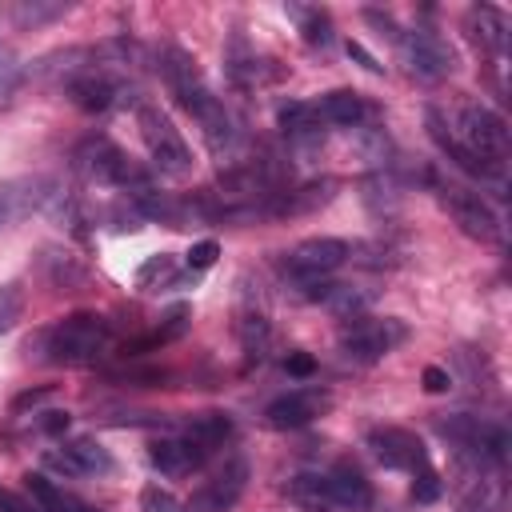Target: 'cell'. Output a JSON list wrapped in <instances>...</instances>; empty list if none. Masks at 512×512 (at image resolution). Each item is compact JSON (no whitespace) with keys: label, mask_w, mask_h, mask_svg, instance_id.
<instances>
[{"label":"cell","mask_w":512,"mask_h":512,"mask_svg":"<svg viewBox=\"0 0 512 512\" xmlns=\"http://www.w3.org/2000/svg\"><path fill=\"white\" fill-rule=\"evenodd\" d=\"M160 72L168 80V92L180 100V108L200 124V136L208 144V152L224 164V160H236L240 152V132H236V120L228 116L224 100L204 84L196 60L180 48H164L160 52Z\"/></svg>","instance_id":"cell-1"},{"label":"cell","mask_w":512,"mask_h":512,"mask_svg":"<svg viewBox=\"0 0 512 512\" xmlns=\"http://www.w3.org/2000/svg\"><path fill=\"white\" fill-rule=\"evenodd\" d=\"M452 140L460 148H468L476 160L504 168V152H508V128L504 120L484 104V100H456V108L444 116Z\"/></svg>","instance_id":"cell-2"},{"label":"cell","mask_w":512,"mask_h":512,"mask_svg":"<svg viewBox=\"0 0 512 512\" xmlns=\"http://www.w3.org/2000/svg\"><path fill=\"white\" fill-rule=\"evenodd\" d=\"M44 360L48 364H64V368H80V364H92L104 348H108V320L96 316V312H72L64 316L60 324H52L44 336Z\"/></svg>","instance_id":"cell-3"},{"label":"cell","mask_w":512,"mask_h":512,"mask_svg":"<svg viewBox=\"0 0 512 512\" xmlns=\"http://www.w3.org/2000/svg\"><path fill=\"white\" fill-rule=\"evenodd\" d=\"M136 124H140V136H144V144H148L152 164H156L164 176H184V172L192 168V152H188L180 128L168 120L164 108L140 104V108H136Z\"/></svg>","instance_id":"cell-4"},{"label":"cell","mask_w":512,"mask_h":512,"mask_svg":"<svg viewBox=\"0 0 512 512\" xmlns=\"http://www.w3.org/2000/svg\"><path fill=\"white\" fill-rule=\"evenodd\" d=\"M408 340V324L396 316H352L340 332V352L356 364H372Z\"/></svg>","instance_id":"cell-5"},{"label":"cell","mask_w":512,"mask_h":512,"mask_svg":"<svg viewBox=\"0 0 512 512\" xmlns=\"http://www.w3.org/2000/svg\"><path fill=\"white\" fill-rule=\"evenodd\" d=\"M436 192H440V204L448 208V216L460 224L464 236H472L480 244H496L500 240V216L492 212V204L480 192H472L464 184H452V180L436 184Z\"/></svg>","instance_id":"cell-6"},{"label":"cell","mask_w":512,"mask_h":512,"mask_svg":"<svg viewBox=\"0 0 512 512\" xmlns=\"http://www.w3.org/2000/svg\"><path fill=\"white\" fill-rule=\"evenodd\" d=\"M436 428L456 444V452H468L476 460H488V464H504V452H508V432L496 424V420H484V416H448V420H436Z\"/></svg>","instance_id":"cell-7"},{"label":"cell","mask_w":512,"mask_h":512,"mask_svg":"<svg viewBox=\"0 0 512 512\" xmlns=\"http://www.w3.org/2000/svg\"><path fill=\"white\" fill-rule=\"evenodd\" d=\"M396 48H400V60H404L408 76H416V80H424V84H436V80H444V76L456 68L452 48H448L436 32H428V28L400 32V36H396Z\"/></svg>","instance_id":"cell-8"},{"label":"cell","mask_w":512,"mask_h":512,"mask_svg":"<svg viewBox=\"0 0 512 512\" xmlns=\"http://www.w3.org/2000/svg\"><path fill=\"white\" fill-rule=\"evenodd\" d=\"M348 244L344 240H336V236H312V240H300L292 252H288V260H284V272L296 280V284H304V288H316L320 280H328L344 260H348Z\"/></svg>","instance_id":"cell-9"},{"label":"cell","mask_w":512,"mask_h":512,"mask_svg":"<svg viewBox=\"0 0 512 512\" xmlns=\"http://www.w3.org/2000/svg\"><path fill=\"white\" fill-rule=\"evenodd\" d=\"M244 484H248V460L228 456L224 468L196 488V496L184 504V512H232L236 500L244 496Z\"/></svg>","instance_id":"cell-10"},{"label":"cell","mask_w":512,"mask_h":512,"mask_svg":"<svg viewBox=\"0 0 512 512\" xmlns=\"http://www.w3.org/2000/svg\"><path fill=\"white\" fill-rule=\"evenodd\" d=\"M368 448H372V456H376L384 468L412 472V476H416L420 468H428V452H424L420 436L408 432V428H396V424L372 428V432H368Z\"/></svg>","instance_id":"cell-11"},{"label":"cell","mask_w":512,"mask_h":512,"mask_svg":"<svg viewBox=\"0 0 512 512\" xmlns=\"http://www.w3.org/2000/svg\"><path fill=\"white\" fill-rule=\"evenodd\" d=\"M332 404V396L324 388H292L284 396H276L268 408H264V420L272 428H304L312 424L316 416H324Z\"/></svg>","instance_id":"cell-12"},{"label":"cell","mask_w":512,"mask_h":512,"mask_svg":"<svg viewBox=\"0 0 512 512\" xmlns=\"http://www.w3.org/2000/svg\"><path fill=\"white\" fill-rule=\"evenodd\" d=\"M44 464L64 472V476H96V472H112V456L100 440L92 436H76L60 448H48L44 452Z\"/></svg>","instance_id":"cell-13"},{"label":"cell","mask_w":512,"mask_h":512,"mask_svg":"<svg viewBox=\"0 0 512 512\" xmlns=\"http://www.w3.org/2000/svg\"><path fill=\"white\" fill-rule=\"evenodd\" d=\"M148 460H152V468H160L168 480H180V476H192V472L208 460V452H204L200 444H192L188 436H164V440H152V444H148Z\"/></svg>","instance_id":"cell-14"},{"label":"cell","mask_w":512,"mask_h":512,"mask_svg":"<svg viewBox=\"0 0 512 512\" xmlns=\"http://www.w3.org/2000/svg\"><path fill=\"white\" fill-rule=\"evenodd\" d=\"M120 84L104 72V68H84V72H76L72 80H68V96H72V104L76 108H84V112H108V108H116L120 104Z\"/></svg>","instance_id":"cell-15"},{"label":"cell","mask_w":512,"mask_h":512,"mask_svg":"<svg viewBox=\"0 0 512 512\" xmlns=\"http://www.w3.org/2000/svg\"><path fill=\"white\" fill-rule=\"evenodd\" d=\"M464 32L468 40L480 48V52H492V56H504V44H508V20L500 8L492 4H472L464 12Z\"/></svg>","instance_id":"cell-16"},{"label":"cell","mask_w":512,"mask_h":512,"mask_svg":"<svg viewBox=\"0 0 512 512\" xmlns=\"http://www.w3.org/2000/svg\"><path fill=\"white\" fill-rule=\"evenodd\" d=\"M328 476V492H332V504L336 508H344V512H364L368 504H372V484L364 480V472L356 468V464H348V460H340L332 472H324Z\"/></svg>","instance_id":"cell-17"},{"label":"cell","mask_w":512,"mask_h":512,"mask_svg":"<svg viewBox=\"0 0 512 512\" xmlns=\"http://www.w3.org/2000/svg\"><path fill=\"white\" fill-rule=\"evenodd\" d=\"M24 492L32 496V504H36L40 512H96L92 504H84L80 496L64 492L56 480H48L44 472H28V476H24Z\"/></svg>","instance_id":"cell-18"},{"label":"cell","mask_w":512,"mask_h":512,"mask_svg":"<svg viewBox=\"0 0 512 512\" xmlns=\"http://www.w3.org/2000/svg\"><path fill=\"white\" fill-rule=\"evenodd\" d=\"M316 112H320L324 124L356 128V124L368 116V104H364V96L352 92V88H332V92H324V96L316 100Z\"/></svg>","instance_id":"cell-19"},{"label":"cell","mask_w":512,"mask_h":512,"mask_svg":"<svg viewBox=\"0 0 512 512\" xmlns=\"http://www.w3.org/2000/svg\"><path fill=\"white\" fill-rule=\"evenodd\" d=\"M44 200H48V192H40L36 180H4L0 184V228L16 224L20 216H28Z\"/></svg>","instance_id":"cell-20"},{"label":"cell","mask_w":512,"mask_h":512,"mask_svg":"<svg viewBox=\"0 0 512 512\" xmlns=\"http://www.w3.org/2000/svg\"><path fill=\"white\" fill-rule=\"evenodd\" d=\"M288 496H292V504H300L308 512H336L324 472H300V476H292L288 480Z\"/></svg>","instance_id":"cell-21"},{"label":"cell","mask_w":512,"mask_h":512,"mask_svg":"<svg viewBox=\"0 0 512 512\" xmlns=\"http://www.w3.org/2000/svg\"><path fill=\"white\" fill-rule=\"evenodd\" d=\"M276 120H280V128L292 136V140H320V112H316V104L312 100H292V104H284L280 112H276Z\"/></svg>","instance_id":"cell-22"},{"label":"cell","mask_w":512,"mask_h":512,"mask_svg":"<svg viewBox=\"0 0 512 512\" xmlns=\"http://www.w3.org/2000/svg\"><path fill=\"white\" fill-rule=\"evenodd\" d=\"M184 436H188L192 444H200L204 452H212V448H220V444L232 436V420H228L224 412H200V416H192V420L184 424Z\"/></svg>","instance_id":"cell-23"},{"label":"cell","mask_w":512,"mask_h":512,"mask_svg":"<svg viewBox=\"0 0 512 512\" xmlns=\"http://www.w3.org/2000/svg\"><path fill=\"white\" fill-rule=\"evenodd\" d=\"M60 12H68V4H60V0H16V4H8V20H12L16 28L48 24V20H56Z\"/></svg>","instance_id":"cell-24"},{"label":"cell","mask_w":512,"mask_h":512,"mask_svg":"<svg viewBox=\"0 0 512 512\" xmlns=\"http://www.w3.org/2000/svg\"><path fill=\"white\" fill-rule=\"evenodd\" d=\"M240 340H244L248 360H264L268 340H272V328H268L264 312H244V316H240Z\"/></svg>","instance_id":"cell-25"},{"label":"cell","mask_w":512,"mask_h":512,"mask_svg":"<svg viewBox=\"0 0 512 512\" xmlns=\"http://www.w3.org/2000/svg\"><path fill=\"white\" fill-rule=\"evenodd\" d=\"M24 84V60L16 56L12 44L0 40V104H12V96L20 92Z\"/></svg>","instance_id":"cell-26"},{"label":"cell","mask_w":512,"mask_h":512,"mask_svg":"<svg viewBox=\"0 0 512 512\" xmlns=\"http://www.w3.org/2000/svg\"><path fill=\"white\" fill-rule=\"evenodd\" d=\"M288 12L300 20V32H304L308 44H320V48L332 44V20H328V12H320V8H288Z\"/></svg>","instance_id":"cell-27"},{"label":"cell","mask_w":512,"mask_h":512,"mask_svg":"<svg viewBox=\"0 0 512 512\" xmlns=\"http://www.w3.org/2000/svg\"><path fill=\"white\" fill-rule=\"evenodd\" d=\"M20 312H24V288L20 284H0V332L16 328Z\"/></svg>","instance_id":"cell-28"},{"label":"cell","mask_w":512,"mask_h":512,"mask_svg":"<svg viewBox=\"0 0 512 512\" xmlns=\"http://www.w3.org/2000/svg\"><path fill=\"white\" fill-rule=\"evenodd\" d=\"M140 512H184V504L168 492V488H160V484H148L144 492H140Z\"/></svg>","instance_id":"cell-29"},{"label":"cell","mask_w":512,"mask_h":512,"mask_svg":"<svg viewBox=\"0 0 512 512\" xmlns=\"http://www.w3.org/2000/svg\"><path fill=\"white\" fill-rule=\"evenodd\" d=\"M440 488H444V484H440V476H436L432 464L412 476V500H416V504H432V500L440 496Z\"/></svg>","instance_id":"cell-30"},{"label":"cell","mask_w":512,"mask_h":512,"mask_svg":"<svg viewBox=\"0 0 512 512\" xmlns=\"http://www.w3.org/2000/svg\"><path fill=\"white\" fill-rule=\"evenodd\" d=\"M136 280H140V288H156V280H160V284H168V280H172V256H164V252H160V256H152V260L140 268V276H136Z\"/></svg>","instance_id":"cell-31"},{"label":"cell","mask_w":512,"mask_h":512,"mask_svg":"<svg viewBox=\"0 0 512 512\" xmlns=\"http://www.w3.org/2000/svg\"><path fill=\"white\" fill-rule=\"evenodd\" d=\"M216 256H220V244L216 240H200V244H192L188 248V268H212L216 264Z\"/></svg>","instance_id":"cell-32"},{"label":"cell","mask_w":512,"mask_h":512,"mask_svg":"<svg viewBox=\"0 0 512 512\" xmlns=\"http://www.w3.org/2000/svg\"><path fill=\"white\" fill-rule=\"evenodd\" d=\"M420 380H424L428 392H448V388H452V376H448L444 368H436V364H428V368L420 372Z\"/></svg>","instance_id":"cell-33"},{"label":"cell","mask_w":512,"mask_h":512,"mask_svg":"<svg viewBox=\"0 0 512 512\" xmlns=\"http://www.w3.org/2000/svg\"><path fill=\"white\" fill-rule=\"evenodd\" d=\"M0 512H40V508L32 504V496H16V492L0 488Z\"/></svg>","instance_id":"cell-34"},{"label":"cell","mask_w":512,"mask_h":512,"mask_svg":"<svg viewBox=\"0 0 512 512\" xmlns=\"http://www.w3.org/2000/svg\"><path fill=\"white\" fill-rule=\"evenodd\" d=\"M284 368H288L292 376H312V372H316V360H312L308 352H292V356L284 360Z\"/></svg>","instance_id":"cell-35"},{"label":"cell","mask_w":512,"mask_h":512,"mask_svg":"<svg viewBox=\"0 0 512 512\" xmlns=\"http://www.w3.org/2000/svg\"><path fill=\"white\" fill-rule=\"evenodd\" d=\"M348 56H356V60H360V64H364L368 72H380V64H376V60H372V56H368V52H364V48H360L356 40H348Z\"/></svg>","instance_id":"cell-36"},{"label":"cell","mask_w":512,"mask_h":512,"mask_svg":"<svg viewBox=\"0 0 512 512\" xmlns=\"http://www.w3.org/2000/svg\"><path fill=\"white\" fill-rule=\"evenodd\" d=\"M44 432H64L68 428V412H44Z\"/></svg>","instance_id":"cell-37"}]
</instances>
